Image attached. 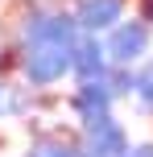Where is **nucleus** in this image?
<instances>
[{
  "label": "nucleus",
  "instance_id": "ddd939ff",
  "mask_svg": "<svg viewBox=\"0 0 153 157\" xmlns=\"http://www.w3.org/2000/svg\"><path fill=\"white\" fill-rule=\"evenodd\" d=\"M132 13H137L141 21H149V25H153V0H132Z\"/></svg>",
  "mask_w": 153,
  "mask_h": 157
},
{
  "label": "nucleus",
  "instance_id": "7ed1b4c3",
  "mask_svg": "<svg viewBox=\"0 0 153 157\" xmlns=\"http://www.w3.org/2000/svg\"><path fill=\"white\" fill-rule=\"evenodd\" d=\"M75 136H79V157H124L132 145L128 128L116 120V112L95 116V120H79Z\"/></svg>",
  "mask_w": 153,
  "mask_h": 157
},
{
  "label": "nucleus",
  "instance_id": "423d86ee",
  "mask_svg": "<svg viewBox=\"0 0 153 157\" xmlns=\"http://www.w3.org/2000/svg\"><path fill=\"white\" fill-rule=\"evenodd\" d=\"M108 54H104V37L99 33H79L71 46V78L87 83V78H104L108 75Z\"/></svg>",
  "mask_w": 153,
  "mask_h": 157
},
{
  "label": "nucleus",
  "instance_id": "0eeeda50",
  "mask_svg": "<svg viewBox=\"0 0 153 157\" xmlns=\"http://www.w3.org/2000/svg\"><path fill=\"white\" fill-rule=\"evenodd\" d=\"M25 157H79V136L75 128H29Z\"/></svg>",
  "mask_w": 153,
  "mask_h": 157
},
{
  "label": "nucleus",
  "instance_id": "f03ea898",
  "mask_svg": "<svg viewBox=\"0 0 153 157\" xmlns=\"http://www.w3.org/2000/svg\"><path fill=\"white\" fill-rule=\"evenodd\" d=\"M99 37H104V54H108L112 66H137L141 58L153 50V25L141 21L137 13H128V17H120L108 33H99Z\"/></svg>",
  "mask_w": 153,
  "mask_h": 157
},
{
  "label": "nucleus",
  "instance_id": "9d476101",
  "mask_svg": "<svg viewBox=\"0 0 153 157\" xmlns=\"http://www.w3.org/2000/svg\"><path fill=\"white\" fill-rule=\"evenodd\" d=\"M13 71H17V41L8 17H0V75H13Z\"/></svg>",
  "mask_w": 153,
  "mask_h": 157
},
{
  "label": "nucleus",
  "instance_id": "1a4fd4ad",
  "mask_svg": "<svg viewBox=\"0 0 153 157\" xmlns=\"http://www.w3.org/2000/svg\"><path fill=\"white\" fill-rule=\"evenodd\" d=\"M104 83H108V91H112L116 99H132V87H137V66H108Z\"/></svg>",
  "mask_w": 153,
  "mask_h": 157
},
{
  "label": "nucleus",
  "instance_id": "f8f14e48",
  "mask_svg": "<svg viewBox=\"0 0 153 157\" xmlns=\"http://www.w3.org/2000/svg\"><path fill=\"white\" fill-rule=\"evenodd\" d=\"M124 157H153V141H132Z\"/></svg>",
  "mask_w": 153,
  "mask_h": 157
},
{
  "label": "nucleus",
  "instance_id": "6e6552de",
  "mask_svg": "<svg viewBox=\"0 0 153 157\" xmlns=\"http://www.w3.org/2000/svg\"><path fill=\"white\" fill-rule=\"evenodd\" d=\"M132 108L153 120V50L137 62V87H132Z\"/></svg>",
  "mask_w": 153,
  "mask_h": 157
},
{
  "label": "nucleus",
  "instance_id": "9b49d317",
  "mask_svg": "<svg viewBox=\"0 0 153 157\" xmlns=\"http://www.w3.org/2000/svg\"><path fill=\"white\" fill-rule=\"evenodd\" d=\"M8 103H13V75H0V120H8Z\"/></svg>",
  "mask_w": 153,
  "mask_h": 157
},
{
  "label": "nucleus",
  "instance_id": "4468645a",
  "mask_svg": "<svg viewBox=\"0 0 153 157\" xmlns=\"http://www.w3.org/2000/svg\"><path fill=\"white\" fill-rule=\"evenodd\" d=\"M4 4H13V0H0V8H4Z\"/></svg>",
  "mask_w": 153,
  "mask_h": 157
},
{
  "label": "nucleus",
  "instance_id": "20e7f679",
  "mask_svg": "<svg viewBox=\"0 0 153 157\" xmlns=\"http://www.w3.org/2000/svg\"><path fill=\"white\" fill-rule=\"evenodd\" d=\"M71 17L79 33H108L120 17L132 13V0H71Z\"/></svg>",
  "mask_w": 153,
  "mask_h": 157
},
{
  "label": "nucleus",
  "instance_id": "39448f33",
  "mask_svg": "<svg viewBox=\"0 0 153 157\" xmlns=\"http://www.w3.org/2000/svg\"><path fill=\"white\" fill-rule=\"evenodd\" d=\"M116 95L108 91L104 78H87V83H75L71 95H66V112L75 116V124L79 120H95V116H108V112H116Z\"/></svg>",
  "mask_w": 153,
  "mask_h": 157
},
{
  "label": "nucleus",
  "instance_id": "f257e3e1",
  "mask_svg": "<svg viewBox=\"0 0 153 157\" xmlns=\"http://www.w3.org/2000/svg\"><path fill=\"white\" fill-rule=\"evenodd\" d=\"M71 46L75 41H37L17 46V78L33 91H54L71 78Z\"/></svg>",
  "mask_w": 153,
  "mask_h": 157
}]
</instances>
